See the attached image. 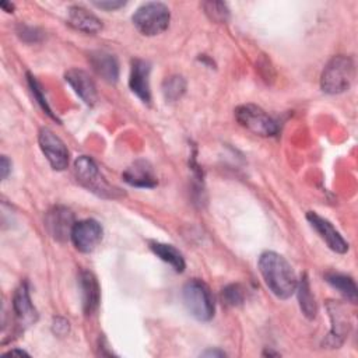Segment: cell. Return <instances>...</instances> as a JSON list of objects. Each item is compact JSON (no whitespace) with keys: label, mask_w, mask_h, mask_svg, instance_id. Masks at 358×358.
<instances>
[{"label":"cell","mask_w":358,"mask_h":358,"mask_svg":"<svg viewBox=\"0 0 358 358\" xmlns=\"http://www.w3.org/2000/svg\"><path fill=\"white\" fill-rule=\"evenodd\" d=\"M13 309L15 313L17 323L21 329L34 324L38 320V312L31 301L29 288L27 282H21L13 296Z\"/></svg>","instance_id":"12"},{"label":"cell","mask_w":358,"mask_h":358,"mask_svg":"<svg viewBox=\"0 0 358 358\" xmlns=\"http://www.w3.org/2000/svg\"><path fill=\"white\" fill-rule=\"evenodd\" d=\"M324 278L347 301H350L352 303L357 302V285H355V281L352 280V277H350L347 274H343V273L330 271V273L324 274Z\"/></svg>","instance_id":"20"},{"label":"cell","mask_w":358,"mask_h":358,"mask_svg":"<svg viewBox=\"0 0 358 358\" xmlns=\"http://www.w3.org/2000/svg\"><path fill=\"white\" fill-rule=\"evenodd\" d=\"M201 357H225V352L221 350H207L201 352Z\"/></svg>","instance_id":"30"},{"label":"cell","mask_w":358,"mask_h":358,"mask_svg":"<svg viewBox=\"0 0 358 358\" xmlns=\"http://www.w3.org/2000/svg\"><path fill=\"white\" fill-rule=\"evenodd\" d=\"M186 91V81L182 76L173 74L164 80L162 83V94L166 101H178Z\"/></svg>","instance_id":"22"},{"label":"cell","mask_w":358,"mask_h":358,"mask_svg":"<svg viewBox=\"0 0 358 358\" xmlns=\"http://www.w3.org/2000/svg\"><path fill=\"white\" fill-rule=\"evenodd\" d=\"M3 355H4V357H13V355H20V357H22V355H29V354L25 352L24 350H17V348H14V350H10V351L4 352Z\"/></svg>","instance_id":"31"},{"label":"cell","mask_w":358,"mask_h":358,"mask_svg":"<svg viewBox=\"0 0 358 358\" xmlns=\"http://www.w3.org/2000/svg\"><path fill=\"white\" fill-rule=\"evenodd\" d=\"M201 7L208 18L215 22H227L229 18V10L222 1H204Z\"/></svg>","instance_id":"23"},{"label":"cell","mask_w":358,"mask_h":358,"mask_svg":"<svg viewBox=\"0 0 358 358\" xmlns=\"http://www.w3.org/2000/svg\"><path fill=\"white\" fill-rule=\"evenodd\" d=\"M70 239L77 250L91 253L102 239V227L92 218L77 221L71 229Z\"/></svg>","instance_id":"8"},{"label":"cell","mask_w":358,"mask_h":358,"mask_svg":"<svg viewBox=\"0 0 358 358\" xmlns=\"http://www.w3.org/2000/svg\"><path fill=\"white\" fill-rule=\"evenodd\" d=\"M259 271L267 288L278 299H288L295 294L296 275L285 257L275 252H264L259 257Z\"/></svg>","instance_id":"1"},{"label":"cell","mask_w":358,"mask_h":358,"mask_svg":"<svg viewBox=\"0 0 358 358\" xmlns=\"http://www.w3.org/2000/svg\"><path fill=\"white\" fill-rule=\"evenodd\" d=\"M78 285L81 292L83 310L87 316H90L98 309V305H99L101 289H99L98 280L91 271L83 270L78 275Z\"/></svg>","instance_id":"16"},{"label":"cell","mask_w":358,"mask_h":358,"mask_svg":"<svg viewBox=\"0 0 358 358\" xmlns=\"http://www.w3.org/2000/svg\"><path fill=\"white\" fill-rule=\"evenodd\" d=\"M0 6H1V8H4L7 13H10V11L14 8V4H11V3H6V1H4V3H1Z\"/></svg>","instance_id":"32"},{"label":"cell","mask_w":358,"mask_h":358,"mask_svg":"<svg viewBox=\"0 0 358 358\" xmlns=\"http://www.w3.org/2000/svg\"><path fill=\"white\" fill-rule=\"evenodd\" d=\"M69 24L85 34H96L102 29L101 20L81 6H71L69 8Z\"/></svg>","instance_id":"18"},{"label":"cell","mask_w":358,"mask_h":358,"mask_svg":"<svg viewBox=\"0 0 358 358\" xmlns=\"http://www.w3.org/2000/svg\"><path fill=\"white\" fill-rule=\"evenodd\" d=\"M27 77H28V84H29V88H31V91H32V94H34V96H35V99L38 101V103L41 105V108L52 117V119H57L55 115H53V112H52V109L49 108V105H48V102H46V98L43 96V94H42V88H41V85H39V83L36 81V78L32 76V74H27Z\"/></svg>","instance_id":"25"},{"label":"cell","mask_w":358,"mask_h":358,"mask_svg":"<svg viewBox=\"0 0 358 358\" xmlns=\"http://www.w3.org/2000/svg\"><path fill=\"white\" fill-rule=\"evenodd\" d=\"M148 245H150V249L152 250V253L157 255L162 262L168 263L175 271L182 273L185 270V267H186L185 257L173 245L162 243V242H157V241H150Z\"/></svg>","instance_id":"19"},{"label":"cell","mask_w":358,"mask_h":358,"mask_svg":"<svg viewBox=\"0 0 358 358\" xmlns=\"http://www.w3.org/2000/svg\"><path fill=\"white\" fill-rule=\"evenodd\" d=\"M306 220L310 227L317 232V235L326 242V245L336 253H345L348 250V243L341 236V234L333 227V224L316 214L315 211H309L306 214Z\"/></svg>","instance_id":"10"},{"label":"cell","mask_w":358,"mask_h":358,"mask_svg":"<svg viewBox=\"0 0 358 358\" xmlns=\"http://www.w3.org/2000/svg\"><path fill=\"white\" fill-rule=\"evenodd\" d=\"M17 34L25 42H38L42 36L41 31H38L36 28L28 27V25H20L17 29Z\"/></svg>","instance_id":"26"},{"label":"cell","mask_w":358,"mask_h":358,"mask_svg":"<svg viewBox=\"0 0 358 358\" xmlns=\"http://www.w3.org/2000/svg\"><path fill=\"white\" fill-rule=\"evenodd\" d=\"M222 301L229 305V306H239L242 305L245 295H243V289L239 284H229L222 289Z\"/></svg>","instance_id":"24"},{"label":"cell","mask_w":358,"mask_h":358,"mask_svg":"<svg viewBox=\"0 0 358 358\" xmlns=\"http://www.w3.org/2000/svg\"><path fill=\"white\" fill-rule=\"evenodd\" d=\"M326 306L331 320V327L327 337L323 340V345L329 348H337L344 343L350 331V320L344 305H341L340 302L329 301Z\"/></svg>","instance_id":"9"},{"label":"cell","mask_w":358,"mask_h":358,"mask_svg":"<svg viewBox=\"0 0 358 358\" xmlns=\"http://www.w3.org/2000/svg\"><path fill=\"white\" fill-rule=\"evenodd\" d=\"M150 71L151 66L143 59H134L131 62L129 87L133 94H136L141 102L150 103L151 90H150Z\"/></svg>","instance_id":"13"},{"label":"cell","mask_w":358,"mask_h":358,"mask_svg":"<svg viewBox=\"0 0 358 358\" xmlns=\"http://www.w3.org/2000/svg\"><path fill=\"white\" fill-rule=\"evenodd\" d=\"M64 80L74 90V92L90 106H94L98 101V92L92 78L78 69H70L64 74Z\"/></svg>","instance_id":"14"},{"label":"cell","mask_w":358,"mask_h":358,"mask_svg":"<svg viewBox=\"0 0 358 358\" xmlns=\"http://www.w3.org/2000/svg\"><path fill=\"white\" fill-rule=\"evenodd\" d=\"M94 4L98 8H102V10H116L119 7H123L126 3L124 1H110V0H106V1H94Z\"/></svg>","instance_id":"28"},{"label":"cell","mask_w":358,"mask_h":358,"mask_svg":"<svg viewBox=\"0 0 358 358\" xmlns=\"http://www.w3.org/2000/svg\"><path fill=\"white\" fill-rule=\"evenodd\" d=\"M74 224V215L66 207L57 206L46 213L45 227L56 241H66L70 238Z\"/></svg>","instance_id":"11"},{"label":"cell","mask_w":358,"mask_h":358,"mask_svg":"<svg viewBox=\"0 0 358 358\" xmlns=\"http://www.w3.org/2000/svg\"><path fill=\"white\" fill-rule=\"evenodd\" d=\"M355 77L354 60L348 56L338 55L331 57L324 66L320 76V88L323 92L336 95L347 91Z\"/></svg>","instance_id":"2"},{"label":"cell","mask_w":358,"mask_h":358,"mask_svg":"<svg viewBox=\"0 0 358 358\" xmlns=\"http://www.w3.org/2000/svg\"><path fill=\"white\" fill-rule=\"evenodd\" d=\"M169 8L159 1L141 4L131 17L133 25L145 36H154L164 32L169 25Z\"/></svg>","instance_id":"4"},{"label":"cell","mask_w":358,"mask_h":358,"mask_svg":"<svg viewBox=\"0 0 358 358\" xmlns=\"http://www.w3.org/2000/svg\"><path fill=\"white\" fill-rule=\"evenodd\" d=\"M123 179L130 186L141 189H151L158 183L151 164L145 159H137L127 166L123 172Z\"/></svg>","instance_id":"15"},{"label":"cell","mask_w":358,"mask_h":358,"mask_svg":"<svg viewBox=\"0 0 358 358\" xmlns=\"http://www.w3.org/2000/svg\"><path fill=\"white\" fill-rule=\"evenodd\" d=\"M11 171V161L6 157V155H1V159H0V173H1V179H6L8 176Z\"/></svg>","instance_id":"29"},{"label":"cell","mask_w":358,"mask_h":358,"mask_svg":"<svg viewBox=\"0 0 358 358\" xmlns=\"http://www.w3.org/2000/svg\"><path fill=\"white\" fill-rule=\"evenodd\" d=\"M182 299L187 312L200 322H207L214 316L215 303L213 294L208 285L199 280L193 278L183 285Z\"/></svg>","instance_id":"3"},{"label":"cell","mask_w":358,"mask_h":358,"mask_svg":"<svg viewBox=\"0 0 358 358\" xmlns=\"http://www.w3.org/2000/svg\"><path fill=\"white\" fill-rule=\"evenodd\" d=\"M39 147L55 171H63L69 165V150L63 140L52 130L43 127L38 134Z\"/></svg>","instance_id":"7"},{"label":"cell","mask_w":358,"mask_h":358,"mask_svg":"<svg viewBox=\"0 0 358 358\" xmlns=\"http://www.w3.org/2000/svg\"><path fill=\"white\" fill-rule=\"evenodd\" d=\"M296 294H298V301H299V306L302 313L308 317V319H313L317 313V306H316V301L315 296L310 291V284L308 280V275L303 274L298 284H296Z\"/></svg>","instance_id":"21"},{"label":"cell","mask_w":358,"mask_h":358,"mask_svg":"<svg viewBox=\"0 0 358 358\" xmlns=\"http://www.w3.org/2000/svg\"><path fill=\"white\" fill-rule=\"evenodd\" d=\"M235 117L241 126L256 136L271 137L278 133V123L260 106L245 103L235 109Z\"/></svg>","instance_id":"6"},{"label":"cell","mask_w":358,"mask_h":358,"mask_svg":"<svg viewBox=\"0 0 358 358\" xmlns=\"http://www.w3.org/2000/svg\"><path fill=\"white\" fill-rule=\"evenodd\" d=\"M70 330V324H69V320L64 319V317H55L53 322H52V331L56 334V336H66Z\"/></svg>","instance_id":"27"},{"label":"cell","mask_w":358,"mask_h":358,"mask_svg":"<svg viewBox=\"0 0 358 358\" xmlns=\"http://www.w3.org/2000/svg\"><path fill=\"white\" fill-rule=\"evenodd\" d=\"M74 173L77 180L90 192L103 199H115L119 190L110 186L101 173L95 161L87 155H81L74 161Z\"/></svg>","instance_id":"5"},{"label":"cell","mask_w":358,"mask_h":358,"mask_svg":"<svg viewBox=\"0 0 358 358\" xmlns=\"http://www.w3.org/2000/svg\"><path fill=\"white\" fill-rule=\"evenodd\" d=\"M90 63L94 71L106 83L115 84L119 78L117 59L105 50H95L90 53Z\"/></svg>","instance_id":"17"}]
</instances>
